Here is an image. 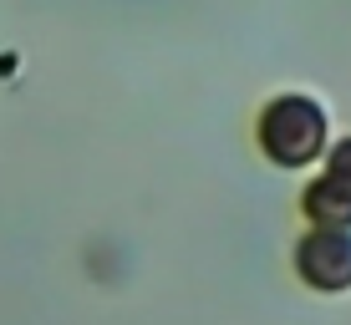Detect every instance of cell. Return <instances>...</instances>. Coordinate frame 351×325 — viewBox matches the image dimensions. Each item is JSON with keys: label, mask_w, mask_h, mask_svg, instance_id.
<instances>
[{"label": "cell", "mask_w": 351, "mask_h": 325, "mask_svg": "<svg viewBox=\"0 0 351 325\" xmlns=\"http://www.w3.org/2000/svg\"><path fill=\"white\" fill-rule=\"evenodd\" d=\"M265 142H270V153H280V158H306L321 142L316 107L311 102H280L270 112V122H265Z\"/></svg>", "instance_id": "1"}, {"label": "cell", "mask_w": 351, "mask_h": 325, "mask_svg": "<svg viewBox=\"0 0 351 325\" xmlns=\"http://www.w3.org/2000/svg\"><path fill=\"white\" fill-rule=\"evenodd\" d=\"M306 274L311 280H326V285L351 280V244L346 239H316L306 249Z\"/></svg>", "instance_id": "2"}]
</instances>
